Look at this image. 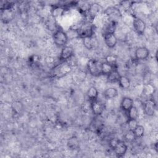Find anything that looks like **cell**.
<instances>
[{"instance_id": "8fae6325", "label": "cell", "mask_w": 158, "mask_h": 158, "mask_svg": "<svg viewBox=\"0 0 158 158\" xmlns=\"http://www.w3.org/2000/svg\"><path fill=\"white\" fill-rule=\"evenodd\" d=\"M133 100L130 97H124L120 102V108L122 110L127 112L133 105Z\"/></svg>"}, {"instance_id": "4316f807", "label": "cell", "mask_w": 158, "mask_h": 158, "mask_svg": "<svg viewBox=\"0 0 158 158\" xmlns=\"http://www.w3.org/2000/svg\"><path fill=\"white\" fill-rule=\"evenodd\" d=\"M134 2L130 1H123L120 2V4L125 9H129L133 5Z\"/></svg>"}, {"instance_id": "ac0fdd59", "label": "cell", "mask_w": 158, "mask_h": 158, "mask_svg": "<svg viewBox=\"0 0 158 158\" xmlns=\"http://www.w3.org/2000/svg\"><path fill=\"white\" fill-rule=\"evenodd\" d=\"M83 40V44L85 47L88 49L91 50L94 48V40L93 36L91 37H86L82 39Z\"/></svg>"}, {"instance_id": "484cf974", "label": "cell", "mask_w": 158, "mask_h": 158, "mask_svg": "<svg viewBox=\"0 0 158 158\" xmlns=\"http://www.w3.org/2000/svg\"><path fill=\"white\" fill-rule=\"evenodd\" d=\"M119 142L120 140L117 138H112L109 141V146L112 149L114 150Z\"/></svg>"}, {"instance_id": "30bf717a", "label": "cell", "mask_w": 158, "mask_h": 158, "mask_svg": "<svg viewBox=\"0 0 158 158\" xmlns=\"http://www.w3.org/2000/svg\"><path fill=\"white\" fill-rule=\"evenodd\" d=\"M128 150L127 145L123 141H120L116 147L114 148V151L115 154V156L117 157H122L127 153Z\"/></svg>"}, {"instance_id": "cb8c5ba5", "label": "cell", "mask_w": 158, "mask_h": 158, "mask_svg": "<svg viewBox=\"0 0 158 158\" xmlns=\"http://www.w3.org/2000/svg\"><path fill=\"white\" fill-rule=\"evenodd\" d=\"M117 60V57L114 54L108 55L105 57V62L114 66H115Z\"/></svg>"}, {"instance_id": "2e32d148", "label": "cell", "mask_w": 158, "mask_h": 158, "mask_svg": "<svg viewBox=\"0 0 158 158\" xmlns=\"http://www.w3.org/2000/svg\"><path fill=\"white\" fill-rule=\"evenodd\" d=\"M120 76V75L119 72H118L117 69H115L111 73H110L109 75H107V81L110 83H115V82H118Z\"/></svg>"}, {"instance_id": "3957f363", "label": "cell", "mask_w": 158, "mask_h": 158, "mask_svg": "<svg viewBox=\"0 0 158 158\" xmlns=\"http://www.w3.org/2000/svg\"><path fill=\"white\" fill-rule=\"evenodd\" d=\"M54 69V76L57 78H60L69 73L72 70V67L69 64L63 62L62 64L56 66Z\"/></svg>"}, {"instance_id": "5bb4252c", "label": "cell", "mask_w": 158, "mask_h": 158, "mask_svg": "<svg viewBox=\"0 0 158 158\" xmlns=\"http://www.w3.org/2000/svg\"><path fill=\"white\" fill-rule=\"evenodd\" d=\"M103 95L106 99H112L117 96L118 91L114 87H109L104 91Z\"/></svg>"}, {"instance_id": "9a60e30c", "label": "cell", "mask_w": 158, "mask_h": 158, "mask_svg": "<svg viewBox=\"0 0 158 158\" xmlns=\"http://www.w3.org/2000/svg\"><path fill=\"white\" fill-rule=\"evenodd\" d=\"M98 91L95 86H91L89 88L86 92V95L90 101L98 99Z\"/></svg>"}, {"instance_id": "ba28073f", "label": "cell", "mask_w": 158, "mask_h": 158, "mask_svg": "<svg viewBox=\"0 0 158 158\" xmlns=\"http://www.w3.org/2000/svg\"><path fill=\"white\" fill-rule=\"evenodd\" d=\"M73 55V49L70 46H65L62 47L59 55V60L61 62H66L70 59Z\"/></svg>"}, {"instance_id": "d4e9b609", "label": "cell", "mask_w": 158, "mask_h": 158, "mask_svg": "<svg viewBox=\"0 0 158 158\" xmlns=\"http://www.w3.org/2000/svg\"><path fill=\"white\" fill-rule=\"evenodd\" d=\"M127 123L128 130H134V129L138 125V122H137V119L127 120Z\"/></svg>"}, {"instance_id": "7c38bea8", "label": "cell", "mask_w": 158, "mask_h": 158, "mask_svg": "<svg viewBox=\"0 0 158 158\" xmlns=\"http://www.w3.org/2000/svg\"><path fill=\"white\" fill-rule=\"evenodd\" d=\"M115 67L112 65L106 62H101V73L102 75H107L110 73H111L114 69H115Z\"/></svg>"}, {"instance_id": "7a4b0ae2", "label": "cell", "mask_w": 158, "mask_h": 158, "mask_svg": "<svg viewBox=\"0 0 158 158\" xmlns=\"http://www.w3.org/2000/svg\"><path fill=\"white\" fill-rule=\"evenodd\" d=\"M101 62H99L96 59H89L87 63V68L89 73L94 77L101 75Z\"/></svg>"}, {"instance_id": "5b68a950", "label": "cell", "mask_w": 158, "mask_h": 158, "mask_svg": "<svg viewBox=\"0 0 158 158\" xmlns=\"http://www.w3.org/2000/svg\"><path fill=\"white\" fill-rule=\"evenodd\" d=\"M133 27L135 31L138 35H143L146 30V25L144 21L138 17H135L133 20Z\"/></svg>"}, {"instance_id": "8992f818", "label": "cell", "mask_w": 158, "mask_h": 158, "mask_svg": "<svg viewBox=\"0 0 158 158\" xmlns=\"http://www.w3.org/2000/svg\"><path fill=\"white\" fill-rule=\"evenodd\" d=\"M90 108L93 114L95 115H100L102 114L104 110V106L103 103L98 99L91 101Z\"/></svg>"}, {"instance_id": "9c48e42d", "label": "cell", "mask_w": 158, "mask_h": 158, "mask_svg": "<svg viewBox=\"0 0 158 158\" xmlns=\"http://www.w3.org/2000/svg\"><path fill=\"white\" fill-rule=\"evenodd\" d=\"M104 40L109 48H114L117 44L118 40L114 33H106L104 34Z\"/></svg>"}, {"instance_id": "e0dca14e", "label": "cell", "mask_w": 158, "mask_h": 158, "mask_svg": "<svg viewBox=\"0 0 158 158\" xmlns=\"http://www.w3.org/2000/svg\"><path fill=\"white\" fill-rule=\"evenodd\" d=\"M139 116V111L138 108L133 106L127 112V120L137 119Z\"/></svg>"}, {"instance_id": "ffe728a7", "label": "cell", "mask_w": 158, "mask_h": 158, "mask_svg": "<svg viewBox=\"0 0 158 158\" xmlns=\"http://www.w3.org/2000/svg\"><path fill=\"white\" fill-rule=\"evenodd\" d=\"M67 146L71 149H76L79 146V140L75 136L71 137L67 141Z\"/></svg>"}, {"instance_id": "4fadbf2b", "label": "cell", "mask_w": 158, "mask_h": 158, "mask_svg": "<svg viewBox=\"0 0 158 158\" xmlns=\"http://www.w3.org/2000/svg\"><path fill=\"white\" fill-rule=\"evenodd\" d=\"M118 83L119 86L123 89H128L131 86L130 80L127 77L123 75L120 76L118 80Z\"/></svg>"}, {"instance_id": "44dd1931", "label": "cell", "mask_w": 158, "mask_h": 158, "mask_svg": "<svg viewBox=\"0 0 158 158\" xmlns=\"http://www.w3.org/2000/svg\"><path fill=\"white\" fill-rule=\"evenodd\" d=\"M133 132L135 135V136L137 138H141L143 137L144 135V128L143 127V126L141 125H138L136 126V127L134 129Z\"/></svg>"}, {"instance_id": "52a82bcc", "label": "cell", "mask_w": 158, "mask_h": 158, "mask_svg": "<svg viewBox=\"0 0 158 158\" xmlns=\"http://www.w3.org/2000/svg\"><path fill=\"white\" fill-rule=\"evenodd\" d=\"M149 49L144 46H140L136 48L135 52V58L136 60H144L149 56Z\"/></svg>"}, {"instance_id": "d6986e66", "label": "cell", "mask_w": 158, "mask_h": 158, "mask_svg": "<svg viewBox=\"0 0 158 158\" xmlns=\"http://www.w3.org/2000/svg\"><path fill=\"white\" fill-rule=\"evenodd\" d=\"M104 12L110 17H119L121 15L120 10L115 7H108L107 9H106Z\"/></svg>"}, {"instance_id": "277c9868", "label": "cell", "mask_w": 158, "mask_h": 158, "mask_svg": "<svg viewBox=\"0 0 158 158\" xmlns=\"http://www.w3.org/2000/svg\"><path fill=\"white\" fill-rule=\"evenodd\" d=\"M156 104L153 98L148 99L143 104V110L148 116H152L155 114Z\"/></svg>"}, {"instance_id": "7402d4cb", "label": "cell", "mask_w": 158, "mask_h": 158, "mask_svg": "<svg viewBox=\"0 0 158 158\" xmlns=\"http://www.w3.org/2000/svg\"><path fill=\"white\" fill-rule=\"evenodd\" d=\"M123 136H124V139H125V141L128 143H133L136 139L135 135L133 132V130H128L125 133Z\"/></svg>"}, {"instance_id": "6da1fadb", "label": "cell", "mask_w": 158, "mask_h": 158, "mask_svg": "<svg viewBox=\"0 0 158 158\" xmlns=\"http://www.w3.org/2000/svg\"><path fill=\"white\" fill-rule=\"evenodd\" d=\"M54 44L59 47H64L67 44L69 38L65 31L62 29L56 30L52 35Z\"/></svg>"}, {"instance_id": "603a6c76", "label": "cell", "mask_w": 158, "mask_h": 158, "mask_svg": "<svg viewBox=\"0 0 158 158\" xmlns=\"http://www.w3.org/2000/svg\"><path fill=\"white\" fill-rule=\"evenodd\" d=\"M12 108L15 113L19 114L23 110V105L20 101H15L12 103Z\"/></svg>"}]
</instances>
